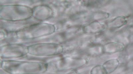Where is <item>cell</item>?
Wrapping results in <instances>:
<instances>
[{
    "instance_id": "2",
    "label": "cell",
    "mask_w": 133,
    "mask_h": 74,
    "mask_svg": "<svg viewBox=\"0 0 133 74\" xmlns=\"http://www.w3.org/2000/svg\"><path fill=\"white\" fill-rule=\"evenodd\" d=\"M107 72L104 67L97 66L94 68L91 71V74H106Z\"/></svg>"
},
{
    "instance_id": "1",
    "label": "cell",
    "mask_w": 133,
    "mask_h": 74,
    "mask_svg": "<svg viewBox=\"0 0 133 74\" xmlns=\"http://www.w3.org/2000/svg\"><path fill=\"white\" fill-rule=\"evenodd\" d=\"M118 64V61L116 60H112L104 63L103 67L107 73H110L114 71L117 68Z\"/></svg>"
}]
</instances>
